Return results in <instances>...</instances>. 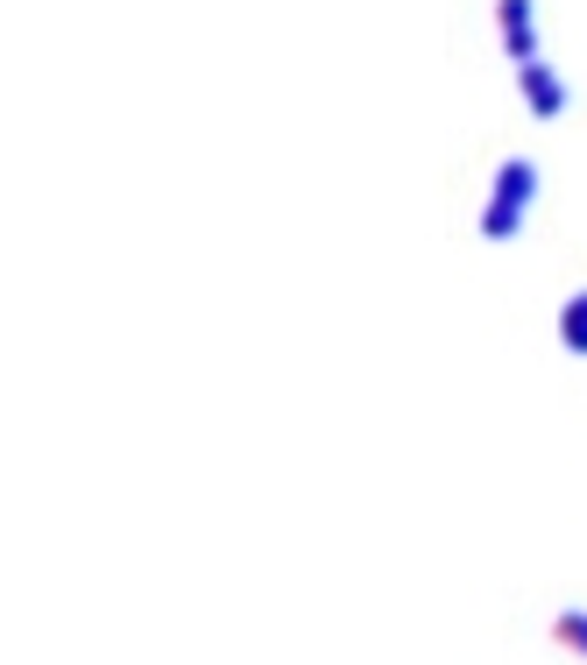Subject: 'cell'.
I'll use <instances>...</instances> for the list:
<instances>
[{"mask_svg": "<svg viewBox=\"0 0 587 665\" xmlns=\"http://www.w3.org/2000/svg\"><path fill=\"white\" fill-rule=\"evenodd\" d=\"M496 198H502V206H531V198H539V163L510 156V163L496 171Z\"/></svg>", "mask_w": 587, "mask_h": 665, "instance_id": "cell-2", "label": "cell"}, {"mask_svg": "<svg viewBox=\"0 0 587 665\" xmlns=\"http://www.w3.org/2000/svg\"><path fill=\"white\" fill-rule=\"evenodd\" d=\"M496 14H502V36H510V29H531V0H496Z\"/></svg>", "mask_w": 587, "mask_h": 665, "instance_id": "cell-6", "label": "cell"}, {"mask_svg": "<svg viewBox=\"0 0 587 665\" xmlns=\"http://www.w3.org/2000/svg\"><path fill=\"white\" fill-rule=\"evenodd\" d=\"M517 86H524V99H531V113H539V121H552V113L566 107V86H559V72H552V64H517Z\"/></svg>", "mask_w": 587, "mask_h": 665, "instance_id": "cell-1", "label": "cell"}, {"mask_svg": "<svg viewBox=\"0 0 587 665\" xmlns=\"http://www.w3.org/2000/svg\"><path fill=\"white\" fill-rule=\"evenodd\" d=\"M502 50H510L517 64H539V36H531V29H510V36H502Z\"/></svg>", "mask_w": 587, "mask_h": 665, "instance_id": "cell-5", "label": "cell"}, {"mask_svg": "<svg viewBox=\"0 0 587 665\" xmlns=\"http://www.w3.org/2000/svg\"><path fill=\"white\" fill-rule=\"evenodd\" d=\"M559 340L574 347V355H587V291H580V297H566V312H559Z\"/></svg>", "mask_w": 587, "mask_h": 665, "instance_id": "cell-3", "label": "cell"}, {"mask_svg": "<svg viewBox=\"0 0 587 665\" xmlns=\"http://www.w3.org/2000/svg\"><path fill=\"white\" fill-rule=\"evenodd\" d=\"M517 227H524V206H502V198H489V212H481V235H489V241H510Z\"/></svg>", "mask_w": 587, "mask_h": 665, "instance_id": "cell-4", "label": "cell"}, {"mask_svg": "<svg viewBox=\"0 0 587 665\" xmlns=\"http://www.w3.org/2000/svg\"><path fill=\"white\" fill-rule=\"evenodd\" d=\"M559 637H566V644H580V652H587V617H566V623H559Z\"/></svg>", "mask_w": 587, "mask_h": 665, "instance_id": "cell-7", "label": "cell"}]
</instances>
